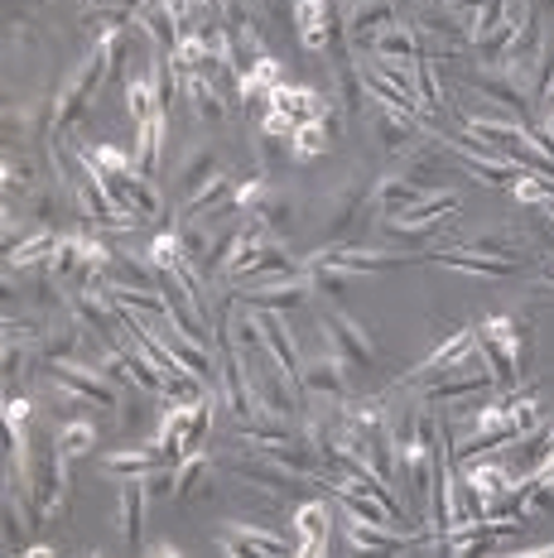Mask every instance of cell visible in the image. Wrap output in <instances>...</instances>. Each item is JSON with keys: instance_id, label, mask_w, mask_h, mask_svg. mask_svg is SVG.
<instances>
[{"instance_id": "cell-21", "label": "cell", "mask_w": 554, "mask_h": 558, "mask_svg": "<svg viewBox=\"0 0 554 558\" xmlns=\"http://www.w3.org/2000/svg\"><path fill=\"white\" fill-rule=\"evenodd\" d=\"M165 452L155 444L149 448H125V452H107V458H97V472L101 476H149L155 468H165Z\"/></svg>"}, {"instance_id": "cell-34", "label": "cell", "mask_w": 554, "mask_h": 558, "mask_svg": "<svg viewBox=\"0 0 554 558\" xmlns=\"http://www.w3.org/2000/svg\"><path fill=\"white\" fill-rule=\"evenodd\" d=\"M270 193H275V183L265 179V173H246V179H237L232 207H237L241 217H246V213H256V207H261V203H265V197H270Z\"/></svg>"}, {"instance_id": "cell-15", "label": "cell", "mask_w": 554, "mask_h": 558, "mask_svg": "<svg viewBox=\"0 0 554 558\" xmlns=\"http://www.w3.org/2000/svg\"><path fill=\"white\" fill-rule=\"evenodd\" d=\"M145 506H149V486L145 476H125L121 492H117V530L125 534V549L141 554L145 549Z\"/></svg>"}, {"instance_id": "cell-36", "label": "cell", "mask_w": 554, "mask_h": 558, "mask_svg": "<svg viewBox=\"0 0 554 558\" xmlns=\"http://www.w3.org/2000/svg\"><path fill=\"white\" fill-rule=\"evenodd\" d=\"M174 63L183 68V73H203V63H207V39L203 34H183L179 49H174Z\"/></svg>"}, {"instance_id": "cell-1", "label": "cell", "mask_w": 554, "mask_h": 558, "mask_svg": "<svg viewBox=\"0 0 554 558\" xmlns=\"http://www.w3.org/2000/svg\"><path fill=\"white\" fill-rule=\"evenodd\" d=\"M376 213H381L376 179L362 165H352L342 179H333L328 189L318 193V203H314L323 246H333V241H362L366 227H376Z\"/></svg>"}, {"instance_id": "cell-13", "label": "cell", "mask_w": 554, "mask_h": 558, "mask_svg": "<svg viewBox=\"0 0 554 558\" xmlns=\"http://www.w3.org/2000/svg\"><path fill=\"white\" fill-rule=\"evenodd\" d=\"M458 207H463V203H458L454 193H434V189H430V193L414 197L406 213H396L390 222H381V227H386V231H424V227H444L448 217L458 213Z\"/></svg>"}, {"instance_id": "cell-17", "label": "cell", "mask_w": 554, "mask_h": 558, "mask_svg": "<svg viewBox=\"0 0 554 558\" xmlns=\"http://www.w3.org/2000/svg\"><path fill=\"white\" fill-rule=\"evenodd\" d=\"M463 482L472 486V496H478L482 506H492L496 496H506L516 482H521V472H516L511 462H482V458H472V462H463Z\"/></svg>"}, {"instance_id": "cell-19", "label": "cell", "mask_w": 554, "mask_h": 558, "mask_svg": "<svg viewBox=\"0 0 554 558\" xmlns=\"http://www.w3.org/2000/svg\"><path fill=\"white\" fill-rule=\"evenodd\" d=\"M294 534H299V554H328V534H333V506L328 501H304L294 510Z\"/></svg>"}, {"instance_id": "cell-3", "label": "cell", "mask_w": 554, "mask_h": 558, "mask_svg": "<svg viewBox=\"0 0 554 558\" xmlns=\"http://www.w3.org/2000/svg\"><path fill=\"white\" fill-rule=\"evenodd\" d=\"M107 77H117V68H111V49L107 44H92L87 58L73 68V77L53 92V131L49 135H68L77 121L92 111V101H97V92Z\"/></svg>"}, {"instance_id": "cell-5", "label": "cell", "mask_w": 554, "mask_h": 558, "mask_svg": "<svg viewBox=\"0 0 554 558\" xmlns=\"http://www.w3.org/2000/svg\"><path fill=\"white\" fill-rule=\"evenodd\" d=\"M366 125H372V140L386 155L406 159L414 145L424 140V116H414L406 101H390V97H372L366 107Z\"/></svg>"}, {"instance_id": "cell-33", "label": "cell", "mask_w": 554, "mask_h": 558, "mask_svg": "<svg viewBox=\"0 0 554 558\" xmlns=\"http://www.w3.org/2000/svg\"><path fill=\"white\" fill-rule=\"evenodd\" d=\"M506 414H511L516 434H535V428L545 424V404H540L535 395H521V390H511V400H506Z\"/></svg>"}, {"instance_id": "cell-27", "label": "cell", "mask_w": 554, "mask_h": 558, "mask_svg": "<svg viewBox=\"0 0 554 558\" xmlns=\"http://www.w3.org/2000/svg\"><path fill=\"white\" fill-rule=\"evenodd\" d=\"M83 155L92 159V169L107 179V189H111V183H121L125 173H135V155H125V149L111 145V140H101V145H87Z\"/></svg>"}, {"instance_id": "cell-9", "label": "cell", "mask_w": 554, "mask_h": 558, "mask_svg": "<svg viewBox=\"0 0 554 558\" xmlns=\"http://www.w3.org/2000/svg\"><path fill=\"white\" fill-rule=\"evenodd\" d=\"M290 20L299 34V49H309V53L333 49V34H338V5L333 0H294Z\"/></svg>"}, {"instance_id": "cell-22", "label": "cell", "mask_w": 554, "mask_h": 558, "mask_svg": "<svg viewBox=\"0 0 554 558\" xmlns=\"http://www.w3.org/2000/svg\"><path fill=\"white\" fill-rule=\"evenodd\" d=\"M299 213H304V207H299V197H290V193L275 189V193L256 207V213H246V217H256V222L270 231V236H280V241H285V236H290V231L299 227Z\"/></svg>"}, {"instance_id": "cell-31", "label": "cell", "mask_w": 554, "mask_h": 558, "mask_svg": "<svg viewBox=\"0 0 554 558\" xmlns=\"http://www.w3.org/2000/svg\"><path fill=\"white\" fill-rule=\"evenodd\" d=\"M145 260H149V265H155V270H159V275L179 270V265H183V260H189V246H183L179 227H174V231H159V236H155V241H149Z\"/></svg>"}, {"instance_id": "cell-29", "label": "cell", "mask_w": 554, "mask_h": 558, "mask_svg": "<svg viewBox=\"0 0 554 558\" xmlns=\"http://www.w3.org/2000/svg\"><path fill=\"white\" fill-rule=\"evenodd\" d=\"M213 173H222V159H217V149H213V145H198V149H193V159H189V165L179 169L174 189H179L183 197H189L193 189H203V183L213 179Z\"/></svg>"}, {"instance_id": "cell-8", "label": "cell", "mask_w": 554, "mask_h": 558, "mask_svg": "<svg viewBox=\"0 0 554 558\" xmlns=\"http://www.w3.org/2000/svg\"><path fill=\"white\" fill-rule=\"evenodd\" d=\"M241 304L251 308H270V313H290V308H309L314 304V279L309 275H290V279H275V284H256V289H232Z\"/></svg>"}, {"instance_id": "cell-32", "label": "cell", "mask_w": 554, "mask_h": 558, "mask_svg": "<svg viewBox=\"0 0 554 558\" xmlns=\"http://www.w3.org/2000/svg\"><path fill=\"white\" fill-rule=\"evenodd\" d=\"M125 111H131L135 125L149 121V116H165V107H159V92H155L149 77H135V83L125 87Z\"/></svg>"}, {"instance_id": "cell-6", "label": "cell", "mask_w": 554, "mask_h": 558, "mask_svg": "<svg viewBox=\"0 0 554 558\" xmlns=\"http://www.w3.org/2000/svg\"><path fill=\"white\" fill-rule=\"evenodd\" d=\"M246 366H251V395H256V410H270V414L294 418V414H299V395H304V390L294 386L290 371L275 362L270 347L251 352V356H246Z\"/></svg>"}, {"instance_id": "cell-37", "label": "cell", "mask_w": 554, "mask_h": 558, "mask_svg": "<svg viewBox=\"0 0 554 558\" xmlns=\"http://www.w3.org/2000/svg\"><path fill=\"white\" fill-rule=\"evenodd\" d=\"M540 131H545V140H550V155H554V107L545 111V121H540Z\"/></svg>"}, {"instance_id": "cell-14", "label": "cell", "mask_w": 554, "mask_h": 558, "mask_svg": "<svg viewBox=\"0 0 554 558\" xmlns=\"http://www.w3.org/2000/svg\"><path fill=\"white\" fill-rule=\"evenodd\" d=\"M222 539H217V554H299L294 539H280L275 530H261V525H237V520H227Z\"/></svg>"}, {"instance_id": "cell-24", "label": "cell", "mask_w": 554, "mask_h": 558, "mask_svg": "<svg viewBox=\"0 0 554 558\" xmlns=\"http://www.w3.org/2000/svg\"><path fill=\"white\" fill-rule=\"evenodd\" d=\"M155 265L141 260V255H125V251H111L107 270H101V279L107 284H125V289H155Z\"/></svg>"}, {"instance_id": "cell-35", "label": "cell", "mask_w": 554, "mask_h": 558, "mask_svg": "<svg viewBox=\"0 0 554 558\" xmlns=\"http://www.w3.org/2000/svg\"><path fill=\"white\" fill-rule=\"evenodd\" d=\"M121 434L125 438H141L149 434V390H135V395H125V404H121Z\"/></svg>"}, {"instance_id": "cell-11", "label": "cell", "mask_w": 554, "mask_h": 558, "mask_svg": "<svg viewBox=\"0 0 554 558\" xmlns=\"http://www.w3.org/2000/svg\"><path fill=\"white\" fill-rule=\"evenodd\" d=\"M472 356H478V328H454L444 337V342L434 347L430 356H424L420 366L410 371L406 380H434V376H448V371H458V366H468Z\"/></svg>"}, {"instance_id": "cell-12", "label": "cell", "mask_w": 554, "mask_h": 558, "mask_svg": "<svg viewBox=\"0 0 554 558\" xmlns=\"http://www.w3.org/2000/svg\"><path fill=\"white\" fill-rule=\"evenodd\" d=\"M400 25L396 15V0H352L348 10V34H352V53L357 58H372V44L381 29Z\"/></svg>"}, {"instance_id": "cell-20", "label": "cell", "mask_w": 554, "mask_h": 558, "mask_svg": "<svg viewBox=\"0 0 554 558\" xmlns=\"http://www.w3.org/2000/svg\"><path fill=\"white\" fill-rule=\"evenodd\" d=\"M111 197H117L131 217H141V222L145 217H159V207H165V197H159L149 173H125L121 183H111Z\"/></svg>"}, {"instance_id": "cell-26", "label": "cell", "mask_w": 554, "mask_h": 558, "mask_svg": "<svg viewBox=\"0 0 554 558\" xmlns=\"http://www.w3.org/2000/svg\"><path fill=\"white\" fill-rule=\"evenodd\" d=\"M53 444H59L63 458H87L92 448H97V428H92V418L83 414H68L59 428H53Z\"/></svg>"}, {"instance_id": "cell-25", "label": "cell", "mask_w": 554, "mask_h": 558, "mask_svg": "<svg viewBox=\"0 0 554 558\" xmlns=\"http://www.w3.org/2000/svg\"><path fill=\"white\" fill-rule=\"evenodd\" d=\"M458 251L496 255V260H526V246L516 231H482V236H458Z\"/></svg>"}, {"instance_id": "cell-23", "label": "cell", "mask_w": 554, "mask_h": 558, "mask_svg": "<svg viewBox=\"0 0 554 558\" xmlns=\"http://www.w3.org/2000/svg\"><path fill=\"white\" fill-rule=\"evenodd\" d=\"M135 173H159V159H165V116H149V121L135 125Z\"/></svg>"}, {"instance_id": "cell-7", "label": "cell", "mask_w": 554, "mask_h": 558, "mask_svg": "<svg viewBox=\"0 0 554 558\" xmlns=\"http://www.w3.org/2000/svg\"><path fill=\"white\" fill-rule=\"evenodd\" d=\"M323 337H328V347L352 371H376V356H381L376 352V332L362 328L348 308H328V313H323Z\"/></svg>"}, {"instance_id": "cell-16", "label": "cell", "mask_w": 554, "mask_h": 558, "mask_svg": "<svg viewBox=\"0 0 554 558\" xmlns=\"http://www.w3.org/2000/svg\"><path fill=\"white\" fill-rule=\"evenodd\" d=\"M424 265H444V270H458V275H478V279H516L521 275V260H496V255H478V251H438L430 255Z\"/></svg>"}, {"instance_id": "cell-28", "label": "cell", "mask_w": 554, "mask_h": 558, "mask_svg": "<svg viewBox=\"0 0 554 558\" xmlns=\"http://www.w3.org/2000/svg\"><path fill=\"white\" fill-rule=\"evenodd\" d=\"M328 145H333V121H299L290 135L294 159H318V155H328Z\"/></svg>"}, {"instance_id": "cell-30", "label": "cell", "mask_w": 554, "mask_h": 558, "mask_svg": "<svg viewBox=\"0 0 554 558\" xmlns=\"http://www.w3.org/2000/svg\"><path fill=\"white\" fill-rule=\"evenodd\" d=\"M420 193H424L420 183H410L400 169H396V173H386V179H376V203H381V213H390V217L406 213V207H410Z\"/></svg>"}, {"instance_id": "cell-10", "label": "cell", "mask_w": 554, "mask_h": 558, "mask_svg": "<svg viewBox=\"0 0 554 558\" xmlns=\"http://www.w3.org/2000/svg\"><path fill=\"white\" fill-rule=\"evenodd\" d=\"M352 376H357V371L328 347L318 362L304 366V390L318 395V400H328V404H352Z\"/></svg>"}, {"instance_id": "cell-2", "label": "cell", "mask_w": 554, "mask_h": 558, "mask_svg": "<svg viewBox=\"0 0 554 558\" xmlns=\"http://www.w3.org/2000/svg\"><path fill=\"white\" fill-rule=\"evenodd\" d=\"M526 337H530V323L511 318V313H492V318L478 323V352L492 366L496 390H506V395L521 390V380H526V366H521Z\"/></svg>"}, {"instance_id": "cell-18", "label": "cell", "mask_w": 554, "mask_h": 558, "mask_svg": "<svg viewBox=\"0 0 554 558\" xmlns=\"http://www.w3.org/2000/svg\"><path fill=\"white\" fill-rule=\"evenodd\" d=\"M179 101L183 107H189L193 116H198L203 125H227V97L222 92H217L213 83H207L203 73H183V87H179Z\"/></svg>"}, {"instance_id": "cell-4", "label": "cell", "mask_w": 554, "mask_h": 558, "mask_svg": "<svg viewBox=\"0 0 554 558\" xmlns=\"http://www.w3.org/2000/svg\"><path fill=\"white\" fill-rule=\"evenodd\" d=\"M222 468L232 476H241V482H251V486H265L270 496H309L314 486H323V492L333 486L328 476H309V472H299V468L270 458V452H261V448L241 452V458H222Z\"/></svg>"}]
</instances>
